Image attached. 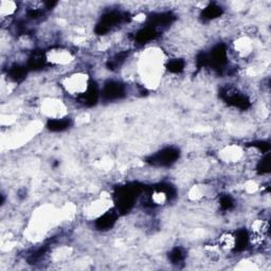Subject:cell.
I'll list each match as a JSON object with an SVG mask.
<instances>
[{"instance_id": "7a4b0ae2", "label": "cell", "mask_w": 271, "mask_h": 271, "mask_svg": "<svg viewBox=\"0 0 271 271\" xmlns=\"http://www.w3.org/2000/svg\"><path fill=\"white\" fill-rule=\"evenodd\" d=\"M127 93L126 85L117 79H107L101 87V100L115 102L123 99Z\"/></svg>"}, {"instance_id": "9c48e42d", "label": "cell", "mask_w": 271, "mask_h": 271, "mask_svg": "<svg viewBox=\"0 0 271 271\" xmlns=\"http://www.w3.org/2000/svg\"><path fill=\"white\" fill-rule=\"evenodd\" d=\"M17 11V4L13 2H2L0 3V14L3 18L13 16Z\"/></svg>"}, {"instance_id": "8992f818", "label": "cell", "mask_w": 271, "mask_h": 271, "mask_svg": "<svg viewBox=\"0 0 271 271\" xmlns=\"http://www.w3.org/2000/svg\"><path fill=\"white\" fill-rule=\"evenodd\" d=\"M71 125H72L71 119L66 116L58 117V118H49L47 122V128L52 132L65 131Z\"/></svg>"}, {"instance_id": "52a82bcc", "label": "cell", "mask_w": 271, "mask_h": 271, "mask_svg": "<svg viewBox=\"0 0 271 271\" xmlns=\"http://www.w3.org/2000/svg\"><path fill=\"white\" fill-rule=\"evenodd\" d=\"M224 14V8L218 4H209L200 12V17L203 21H213Z\"/></svg>"}, {"instance_id": "6da1fadb", "label": "cell", "mask_w": 271, "mask_h": 271, "mask_svg": "<svg viewBox=\"0 0 271 271\" xmlns=\"http://www.w3.org/2000/svg\"><path fill=\"white\" fill-rule=\"evenodd\" d=\"M222 99L229 106L238 111H247L251 106V101L246 93L233 86H227L221 91Z\"/></svg>"}, {"instance_id": "5b68a950", "label": "cell", "mask_w": 271, "mask_h": 271, "mask_svg": "<svg viewBox=\"0 0 271 271\" xmlns=\"http://www.w3.org/2000/svg\"><path fill=\"white\" fill-rule=\"evenodd\" d=\"M28 67L25 64H20V63H13L9 66L7 70V76L8 79L11 83H20L26 77L28 74Z\"/></svg>"}, {"instance_id": "7c38bea8", "label": "cell", "mask_w": 271, "mask_h": 271, "mask_svg": "<svg viewBox=\"0 0 271 271\" xmlns=\"http://www.w3.org/2000/svg\"><path fill=\"white\" fill-rule=\"evenodd\" d=\"M269 160H270L269 159V153L265 154V156L263 155V158L259 161V164H257V166H256V171L262 175L269 173V170H270V161Z\"/></svg>"}, {"instance_id": "30bf717a", "label": "cell", "mask_w": 271, "mask_h": 271, "mask_svg": "<svg viewBox=\"0 0 271 271\" xmlns=\"http://www.w3.org/2000/svg\"><path fill=\"white\" fill-rule=\"evenodd\" d=\"M185 251L180 248V247H176L173 248L170 253H169V260L171 261L172 264L176 265V264H180L184 261L185 259Z\"/></svg>"}, {"instance_id": "277c9868", "label": "cell", "mask_w": 271, "mask_h": 271, "mask_svg": "<svg viewBox=\"0 0 271 271\" xmlns=\"http://www.w3.org/2000/svg\"><path fill=\"white\" fill-rule=\"evenodd\" d=\"M119 215L120 214L116 209L106 210L96 219L94 226H96V228L100 230V231H107V230L112 229L116 225Z\"/></svg>"}, {"instance_id": "8fae6325", "label": "cell", "mask_w": 271, "mask_h": 271, "mask_svg": "<svg viewBox=\"0 0 271 271\" xmlns=\"http://www.w3.org/2000/svg\"><path fill=\"white\" fill-rule=\"evenodd\" d=\"M220 207L225 210V211H229V210H232L235 206V201L234 199L228 195V194H225L223 196L220 197Z\"/></svg>"}, {"instance_id": "ba28073f", "label": "cell", "mask_w": 271, "mask_h": 271, "mask_svg": "<svg viewBox=\"0 0 271 271\" xmlns=\"http://www.w3.org/2000/svg\"><path fill=\"white\" fill-rule=\"evenodd\" d=\"M185 68H186L185 61L177 57L167 60L165 64V69L172 74H180L185 70Z\"/></svg>"}, {"instance_id": "3957f363", "label": "cell", "mask_w": 271, "mask_h": 271, "mask_svg": "<svg viewBox=\"0 0 271 271\" xmlns=\"http://www.w3.org/2000/svg\"><path fill=\"white\" fill-rule=\"evenodd\" d=\"M180 152L176 147H165L159 152L152 155L147 162L154 167H171L179 159Z\"/></svg>"}]
</instances>
